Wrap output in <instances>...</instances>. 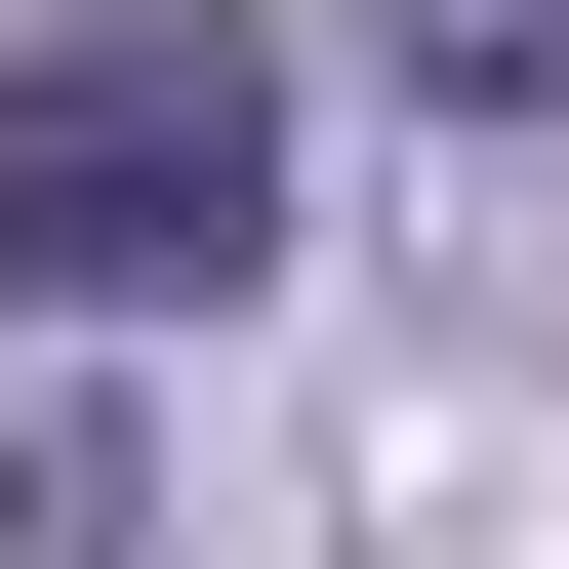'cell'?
Returning a JSON list of instances; mask_svg holds the SVG:
<instances>
[{"label":"cell","mask_w":569,"mask_h":569,"mask_svg":"<svg viewBox=\"0 0 569 569\" xmlns=\"http://www.w3.org/2000/svg\"><path fill=\"white\" fill-rule=\"evenodd\" d=\"M284 244V41L244 0H41L0 41V326H244Z\"/></svg>","instance_id":"6da1fadb"},{"label":"cell","mask_w":569,"mask_h":569,"mask_svg":"<svg viewBox=\"0 0 569 569\" xmlns=\"http://www.w3.org/2000/svg\"><path fill=\"white\" fill-rule=\"evenodd\" d=\"M367 41H407L448 122H569V0H367Z\"/></svg>","instance_id":"7a4b0ae2"}]
</instances>
